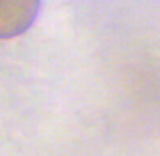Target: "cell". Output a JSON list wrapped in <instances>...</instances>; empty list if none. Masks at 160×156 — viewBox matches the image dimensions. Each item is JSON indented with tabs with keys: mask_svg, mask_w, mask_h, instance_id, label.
I'll use <instances>...</instances> for the list:
<instances>
[{
	"mask_svg": "<svg viewBox=\"0 0 160 156\" xmlns=\"http://www.w3.org/2000/svg\"><path fill=\"white\" fill-rule=\"evenodd\" d=\"M39 10V0H0V39H14L27 33Z\"/></svg>",
	"mask_w": 160,
	"mask_h": 156,
	"instance_id": "6da1fadb",
	"label": "cell"
}]
</instances>
